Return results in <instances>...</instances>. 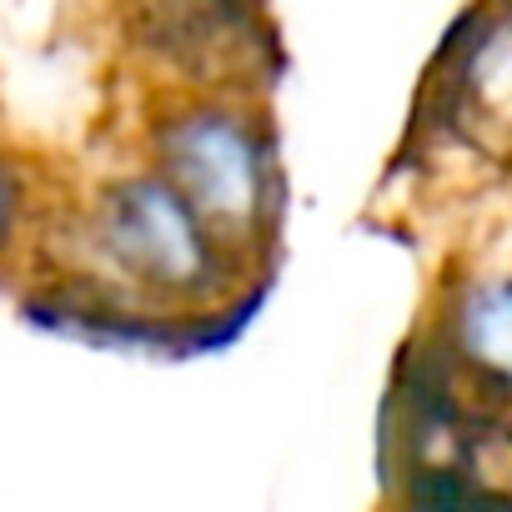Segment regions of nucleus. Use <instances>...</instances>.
<instances>
[{"label":"nucleus","mask_w":512,"mask_h":512,"mask_svg":"<svg viewBox=\"0 0 512 512\" xmlns=\"http://www.w3.org/2000/svg\"><path fill=\"white\" fill-rule=\"evenodd\" d=\"M71 241L86 297L176 327H206L221 307H236V277L251 267L146 161L106 176L91 191Z\"/></svg>","instance_id":"obj_1"},{"label":"nucleus","mask_w":512,"mask_h":512,"mask_svg":"<svg viewBox=\"0 0 512 512\" xmlns=\"http://www.w3.org/2000/svg\"><path fill=\"white\" fill-rule=\"evenodd\" d=\"M146 166L246 262L267 256L282 226V161L267 111L246 91H166L146 121Z\"/></svg>","instance_id":"obj_2"},{"label":"nucleus","mask_w":512,"mask_h":512,"mask_svg":"<svg viewBox=\"0 0 512 512\" xmlns=\"http://www.w3.org/2000/svg\"><path fill=\"white\" fill-rule=\"evenodd\" d=\"M136 36L181 71L176 91H241L267 56L262 0H136Z\"/></svg>","instance_id":"obj_3"},{"label":"nucleus","mask_w":512,"mask_h":512,"mask_svg":"<svg viewBox=\"0 0 512 512\" xmlns=\"http://www.w3.org/2000/svg\"><path fill=\"white\" fill-rule=\"evenodd\" d=\"M437 347L482 392L512 397V262L477 267L452 282Z\"/></svg>","instance_id":"obj_4"},{"label":"nucleus","mask_w":512,"mask_h":512,"mask_svg":"<svg viewBox=\"0 0 512 512\" xmlns=\"http://www.w3.org/2000/svg\"><path fill=\"white\" fill-rule=\"evenodd\" d=\"M21 216H26V186L16 176V166L0 156V251H6L21 231Z\"/></svg>","instance_id":"obj_5"},{"label":"nucleus","mask_w":512,"mask_h":512,"mask_svg":"<svg viewBox=\"0 0 512 512\" xmlns=\"http://www.w3.org/2000/svg\"><path fill=\"white\" fill-rule=\"evenodd\" d=\"M507 512H512V502H507Z\"/></svg>","instance_id":"obj_6"},{"label":"nucleus","mask_w":512,"mask_h":512,"mask_svg":"<svg viewBox=\"0 0 512 512\" xmlns=\"http://www.w3.org/2000/svg\"><path fill=\"white\" fill-rule=\"evenodd\" d=\"M507 11H512V6H507Z\"/></svg>","instance_id":"obj_7"}]
</instances>
